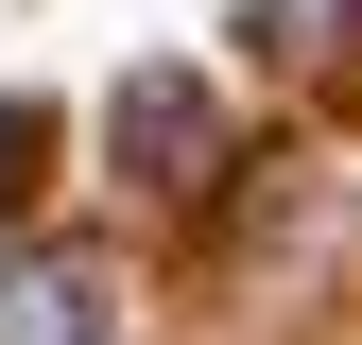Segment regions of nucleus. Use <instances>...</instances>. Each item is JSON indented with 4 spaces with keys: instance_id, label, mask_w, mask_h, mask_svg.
Here are the masks:
<instances>
[{
    "instance_id": "nucleus-1",
    "label": "nucleus",
    "mask_w": 362,
    "mask_h": 345,
    "mask_svg": "<svg viewBox=\"0 0 362 345\" xmlns=\"http://www.w3.org/2000/svg\"><path fill=\"white\" fill-rule=\"evenodd\" d=\"M0 345H121V293H104V259H0Z\"/></svg>"
},
{
    "instance_id": "nucleus-2",
    "label": "nucleus",
    "mask_w": 362,
    "mask_h": 345,
    "mask_svg": "<svg viewBox=\"0 0 362 345\" xmlns=\"http://www.w3.org/2000/svg\"><path fill=\"white\" fill-rule=\"evenodd\" d=\"M139 156H156V190H207V172H224V104L190 69H139V86H121V172H139Z\"/></svg>"
},
{
    "instance_id": "nucleus-3",
    "label": "nucleus",
    "mask_w": 362,
    "mask_h": 345,
    "mask_svg": "<svg viewBox=\"0 0 362 345\" xmlns=\"http://www.w3.org/2000/svg\"><path fill=\"white\" fill-rule=\"evenodd\" d=\"M328 18H362V0H242V35H259V52H328Z\"/></svg>"
}]
</instances>
